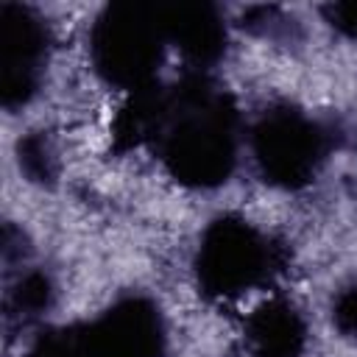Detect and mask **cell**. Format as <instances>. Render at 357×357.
Listing matches in <instances>:
<instances>
[{
  "instance_id": "6da1fadb",
  "label": "cell",
  "mask_w": 357,
  "mask_h": 357,
  "mask_svg": "<svg viewBox=\"0 0 357 357\" xmlns=\"http://www.w3.org/2000/svg\"><path fill=\"white\" fill-rule=\"evenodd\" d=\"M162 8L156 6H114L95 28L98 67L117 84H134L159 61L165 39Z\"/></svg>"
},
{
  "instance_id": "7a4b0ae2",
  "label": "cell",
  "mask_w": 357,
  "mask_h": 357,
  "mask_svg": "<svg viewBox=\"0 0 357 357\" xmlns=\"http://www.w3.org/2000/svg\"><path fill=\"white\" fill-rule=\"evenodd\" d=\"M167 159L176 173L192 181H215L226 176L231 159L229 123L218 103L195 100L190 112L176 114L167 131Z\"/></svg>"
},
{
  "instance_id": "3957f363",
  "label": "cell",
  "mask_w": 357,
  "mask_h": 357,
  "mask_svg": "<svg viewBox=\"0 0 357 357\" xmlns=\"http://www.w3.org/2000/svg\"><path fill=\"white\" fill-rule=\"evenodd\" d=\"M204 279L220 293H237L262 271V245L240 223L218 226L204 245Z\"/></svg>"
},
{
  "instance_id": "277c9868",
  "label": "cell",
  "mask_w": 357,
  "mask_h": 357,
  "mask_svg": "<svg viewBox=\"0 0 357 357\" xmlns=\"http://www.w3.org/2000/svg\"><path fill=\"white\" fill-rule=\"evenodd\" d=\"M259 156L265 170H271L276 178L296 181L310 173L318 159V134L301 117H271L259 131Z\"/></svg>"
},
{
  "instance_id": "5b68a950",
  "label": "cell",
  "mask_w": 357,
  "mask_h": 357,
  "mask_svg": "<svg viewBox=\"0 0 357 357\" xmlns=\"http://www.w3.org/2000/svg\"><path fill=\"white\" fill-rule=\"evenodd\" d=\"M162 22L165 33L198 59H206L220 50V20L209 6L181 3L162 8Z\"/></svg>"
},
{
  "instance_id": "8992f818",
  "label": "cell",
  "mask_w": 357,
  "mask_h": 357,
  "mask_svg": "<svg viewBox=\"0 0 357 357\" xmlns=\"http://www.w3.org/2000/svg\"><path fill=\"white\" fill-rule=\"evenodd\" d=\"M257 340H259V349L262 354L268 357H290L293 349H296V340H298V329H296V321L287 310H279V312H271L259 326H257Z\"/></svg>"
},
{
  "instance_id": "52a82bcc",
  "label": "cell",
  "mask_w": 357,
  "mask_h": 357,
  "mask_svg": "<svg viewBox=\"0 0 357 357\" xmlns=\"http://www.w3.org/2000/svg\"><path fill=\"white\" fill-rule=\"evenodd\" d=\"M332 20L346 28L351 36H357V3H340L332 8Z\"/></svg>"
}]
</instances>
